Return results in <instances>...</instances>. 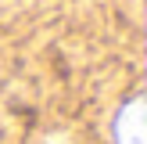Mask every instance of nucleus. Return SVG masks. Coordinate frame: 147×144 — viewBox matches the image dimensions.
Wrapping results in <instances>:
<instances>
[{"label": "nucleus", "instance_id": "1", "mask_svg": "<svg viewBox=\"0 0 147 144\" xmlns=\"http://www.w3.org/2000/svg\"><path fill=\"white\" fill-rule=\"evenodd\" d=\"M147 122H144V101H129L126 108H122L119 122H115V144H147L144 137Z\"/></svg>", "mask_w": 147, "mask_h": 144}, {"label": "nucleus", "instance_id": "2", "mask_svg": "<svg viewBox=\"0 0 147 144\" xmlns=\"http://www.w3.org/2000/svg\"><path fill=\"white\" fill-rule=\"evenodd\" d=\"M43 144H68V137H61V133H57V137H47Z\"/></svg>", "mask_w": 147, "mask_h": 144}]
</instances>
